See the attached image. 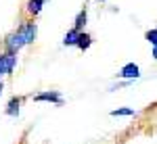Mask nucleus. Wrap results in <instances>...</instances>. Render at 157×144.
Here are the masks:
<instances>
[{
    "label": "nucleus",
    "instance_id": "f257e3e1",
    "mask_svg": "<svg viewBox=\"0 0 157 144\" xmlns=\"http://www.w3.org/2000/svg\"><path fill=\"white\" fill-rule=\"evenodd\" d=\"M23 46H27L25 44V40H23V36L15 29V31H11L9 36L4 38V52H13V54H17L19 50Z\"/></svg>",
    "mask_w": 157,
    "mask_h": 144
},
{
    "label": "nucleus",
    "instance_id": "f03ea898",
    "mask_svg": "<svg viewBox=\"0 0 157 144\" xmlns=\"http://www.w3.org/2000/svg\"><path fill=\"white\" fill-rule=\"evenodd\" d=\"M17 31L23 36L25 44H34V40H36V36H38V25L34 23V21H23V23L17 27Z\"/></svg>",
    "mask_w": 157,
    "mask_h": 144
},
{
    "label": "nucleus",
    "instance_id": "7ed1b4c3",
    "mask_svg": "<svg viewBox=\"0 0 157 144\" xmlns=\"http://www.w3.org/2000/svg\"><path fill=\"white\" fill-rule=\"evenodd\" d=\"M34 100L36 102H52V105H61L63 102V96L55 90H46V92H38L34 94Z\"/></svg>",
    "mask_w": 157,
    "mask_h": 144
},
{
    "label": "nucleus",
    "instance_id": "20e7f679",
    "mask_svg": "<svg viewBox=\"0 0 157 144\" xmlns=\"http://www.w3.org/2000/svg\"><path fill=\"white\" fill-rule=\"evenodd\" d=\"M117 75L124 77V79H128V82H132V79H136V77H140V69H138L136 63H126Z\"/></svg>",
    "mask_w": 157,
    "mask_h": 144
},
{
    "label": "nucleus",
    "instance_id": "39448f33",
    "mask_svg": "<svg viewBox=\"0 0 157 144\" xmlns=\"http://www.w3.org/2000/svg\"><path fill=\"white\" fill-rule=\"evenodd\" d=\"M0 61H2V65H4L6 75H11L13 69H15V65H17V54H13V52H2V54H0Z\"/></svg>",
    "mask_w": 157,
    "mask_h": 144
},
{
    "label": "nucleus",
    "instance_id": "423d86ee",
    "mask_svg": "<svg viewBox=\"0 0 157 144\" xmlns=\"http://www.w3.org/2000/svg\"><path fill=\"white\" fill-rule=\"evenodd\" d=\"M44 2H46V0H27V2H25V13H27L29 17H38L40 11H42V6H44Z\"/></svg>",
    "mask_w": 157,
    "mask_h": 144
},
{
    "label": "nucleus",
    "instance_id": "0eeeda50",
    "mask_svg": "<svg viewBox=\"0 0 157 144\" xmlns=\"http://www.w3.org/2000/svg\"><path fill=\"white\" fill-rule=\"evenodd\" d=\"M21 102H23V98L21 96H13L11 100H9V105H6V115L9 117H17L19 115V107H21Z\"/></svg>",
    "mask_w": 157,
    "mask_h": 144
},
{
    "label": "nucleus",
    "instance_id": "6e6552de",
    "mask_svg": "<svg viewBox=\"0 0 157 144\" xmlns=\"http://www.w3.org/2000/svg\"><path fill=\"white\" fill-rule=\"evenodd\" d=\"M90 44H92V36L86 34V31H80V36H78V44H75V46L80 48V50H88Z\"/></svg>",
    "mask_w": 157,
    "mask_h": 144
},
{
    "label": "nucleus",
    "instance_id": "1a4fd4ad",
    "mask_svg": "<svg viewBox=\"0 0 157 144\" xmlns=\"http://www.w3.org/2000/svg\"><path fill=\"white\" fill-rule=\"evenodd\" d=\"M86 21H88V13H86V9H84V11L78 13V17H75V21H73V29H75V31H84Z\"/></svg>",
    "mask_w": 157,
    "mask_h": 144
},
{
    "label": "nucleus",
    "instance_id": "9d476101",
    "mask_svg": "<svg viewBox=\"0 0 157 144\" xmlns=\"http://www.w3.org/2000/svg\"><path fill=\"white\" fill-rule=\"evenodd\" d=\"M78 36H80V31H75V29H69L65 38H63V44L65 46H75L78 44Z\"/></svg>",
    "mask_w": 157,
    "mask_h": 144
},
{
    "label": "nucleus",
    "instance_id": "9b49d317",
    "mask_svg": "<svg viewBox=\"0 0 157 144\" xmlns=\"http://www.w3.org/2000/svg\"><path fill=\"white\" fill-rule=\"evenodd\" d=\"M134 115V109H115L111 111V117H132Z\"/></svg>",
    "mask_w": 157,
    "mask_h": 144
},
{
    "label": "nucleus",
    "instance_id": "f8f14e48",
    "mask_svg": "<svg viewBox=\"0 0 157 144\" xmlns=\"http://www.w3.org/2000/svg\"><path fill=\"white\" fill-rule=\"evenodd\" d=\"M145 38H147V42H149V44L157 46V29H149V31L145 34Z\"/></svg>",
    "mask_w": 157,
    "mask_h": 144
},
{
    "label": "nucleus",
    "instance_id": "ddd939ff",
    "mask_svg": "<svg viewBox=\"0 0 157 144\" xmlns=\"http://www.w3.org/2000/svg\"><path fill=\"white\" fill-rule=\"evenodd\" d=\"M2 75H6V71H4V65H2V61H0V77Z\"/></svg>",
    "mask_w": 157,
    "mask_h": 144
},
{
    "label": "nucleus",
    "instance_id": "4468645a",
    "mask_svg": "<svg viewBox=\"0 0 157 144\" xmlns=\"http://www.w3.org/2000/svg\"><path fill=\"white\" fill-rule=\"evenodd\" d=\"M2 90H4V84H2V79H0V96H2Z\"/></svg>",
    "mask_w": 157,
    "mask_h": 144
},
{
    "label": "nucleus",
    "instance_id": "2eb2a0df",
    "mask_svg": "<svg viewBox=\"0 0 157 144\" xmlns=\"http://www.w3.org/2000/svg\"><path fill=\"white\" fill-rule=\"evenodd\" d=\"M153 57L157 59V46H153Z\"/></svg>",
    "mask_w": 157,
    "mask_h": 144
},
{
    "label": "nucleus",
    "instance_id": "dca6fc26",
    "mask_svg": "<svg viewBox=\"0 0 157 144\" xmlns=\"http://www.w3.org/2000/svg\"><path fill=\"white\" fill-rule=\"evenodd\" d=\"M97 2H105V0H97Z\"/></svg>",
    "mask_w": 157,
    "mask_h": 144
}]
</instances>
